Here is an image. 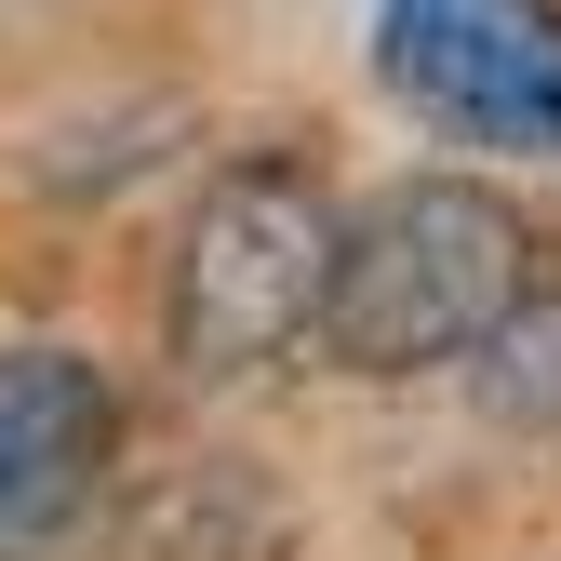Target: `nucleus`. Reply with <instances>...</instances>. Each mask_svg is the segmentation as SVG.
Returning a JSON list of instances; mask_svg holds the SVG:
<instances>
[{"label":"nucleus","instance_id":"obj_1","mask_svg":"<svg viewBox=\"0 0 561 561\" xmlns=\"http://www.w3.org/2000/svg\"><path fill=\"white\" fill-rule=\"evenodd\" d=\"M561 280V241L535 228V201H508L468 161H414L388 187L347 201L334 241V295L308 362L347 388H414V375H468L535 295Z\"/></svg>","mask_w":561,"mask_h":561},{"label":"nucleus","instance_id":"obj_2","mask_svg":"<svg viewBox=\"0 0 561 561\" xmlns=\"http://www.w3.org/2000/svg\"><path fill=\"white\" fill-rule=\"evenodd\" d=\"M347 187L308 148H228L161 241V362L187 388H254L321 347Z\"/></svg>","mask_w":561,"mask_h":561},{"label":"nucleus","instance_id":"obj_3","mask_svg":"<svg viewBox=\"0 0 561 561\" xmlns=\"http://www.w3.org/2000/svg\"><path fill=\"white\" fill-rule=\"evenodd\" d=\"M375 94L481 161H561V0H375Z\"/></svg>","mask_w":561,"mask_h":561},{"label":"nucleus","instance_id":"obj_4","mask_svg":"<svg viewBox=\"0 0 561 561\" xmlns=\"http://www.w3.org/2000/svg\"><path fill=\"white\" fill-rule=\"evenodd\" d=\"M134 468V401L94 347L0 334V561H54Z\"/></svg>","mask_w":561,"mask_h":561},{"label":"nucleus","instance_id":"obj_5","mask_svg":"<svg viewBox=\"0 0 561 561\" xmlns=\"http://www.w3.org/2000/svg\"><path fill=\"white\" fill-rule=\"evenodd\" d=\"M468 401L495 414V428H522V442H561V280L468 362Z\"/></svg>","mask_w":561,"mask_h":561}]
</instances>
